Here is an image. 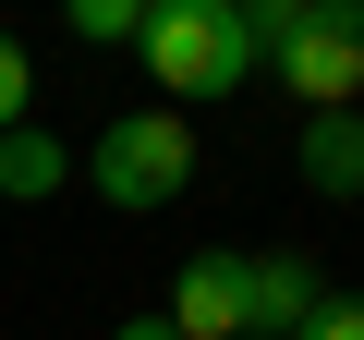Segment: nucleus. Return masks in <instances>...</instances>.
Instances as JSON below:
<instances>
[{
	"label": "nucleus",
	"mask_w": 364,
	"mask_h": 340,
	"mask_svg": "<svg viewBox=\"0 0 364 340\" xmlns=\"http://www.w3.org/2000/svg\"><path fill=\"white\" fill-rule=\"evenodd\" d=\"M37 122V61H25V37L0 25V134H25Z\"/></svg>",
	"instance_id": "8"
},
{
	"label": "nucleus",
	"mask_w": 364,
	"mask_h": 340,
	"mask_svg": "<svg viewBox=\"0 0 364 340\" xmlns=\"http://www.w3.org/2000/svg\"><path fill=\"white\" fill-rule=\"evenodd\" d=\"M304 183H316V195H364V110L304 122Z\"/></svg>",
	"instance_id": "7"
},
{
	"label": "nucleus",
	"mask_w": 364,
	"mask_h": 340,
	"mask_svg": "<svg viewBox=\"0 0 364 340\" xmlns=\"http://www.w3.org/2000/svg\"><path fill=\"white\" fill-rule=\"evenodd\" d=\"M73 37L85 49H134L146 37V0H73Z\"/></svg>",
	"instance_id": "9"
},
{
	"label": "nucleus",
	"mask_w": 364,
	"mask_h": 340,
	"mask_svg": "<svg viewBox=\"0 0 364 340\" xmlns=\"http://www.w3.org/2000/svg\"><path fill=\"white\" fill-rule=\"evenodd\" d=\"M61 183H73V146H61L49 122L0 134V207H37V195H61Z\"/></svg>",
	"instance_id": "5"
},
{
	"label": "nucleus",
	"mask_w": 364,
	"mask_h": 340,
	"mask_svg": "<svg viewBox=\"0 0 364 340\" xmlns=\"http://www.w3.org/2000/svg\"><path fill=\"white\" fill-rule=\"evenodd\" d=\"M109 340H182V328H170V316H122Z\"/></svg>",
	"instance_id": "11"
},
{
	"label": "nucleus",
	"mask_w": 364,
	"mask_h": 340,
	"mask_svg": "<svg viewBox=\"0 0 364 340\" xmlns=\"http://www.w3.org/2000/svg\"><path fill=\"white\" fill-rule=\"evenodd\" d=\"M316 304H328V280H316L304 255H255V340H291Z\"/></svg>",
	"instance_id": "6"
},
{
	"label": "nucleus",
	"mask_w": 364,
	"mask_h": 340,
	"mask_svg": "<svg viewBox=\"0 0 364 340\" xmlns=\"http://www.w3.org/2000/svg\"><path fill=\"white\" fill-rule=\"evenodd\" d=\"M243 37L304 97V122L364 110V0H243Z\"/></svg>",
	"instance_id": "1"
},
{
	"label": "nucleus",
	"mask_w": 364,
	"mask_h": 340,
	"mask_svg": "<svg viewBox=\"0 0 364 340\" xmlns=\"http://www.w3.org/2000/svg\"><path fill=\"white\" fill-rule=\"evenodd\" d=\"M146 73L158 97H231L255 73V37H243V0H146Z\"/></svg>",
	"instance_id": "3"
},
{
	"label": "nucleus",
	"mask_w": 364,
	"mask_h": 340,
	"mask_svg": "<svg viewBox=\"0 0 364 340\" xmlns=\"http://www.w3.org/2000/svg\"><path fill=\"white\" fill-rule=\"evenodd\" d=\"M85 183L122 207V219H158L195 195V122L182 110H109L97 146H85Z\"/></svg>",
	"instance_id": "2"
},
{
	"label": "nucleus",
	"mask_w": 364,
	"mask_h": 340,
	"mask_svg": "<svg viewBox=\"0 0 364 340\" xmlns=\"http://www.w3.org/2000/svg\"><path fill=\"white\" fill-rule=\"evenodd\" d=\"M291 340H364V292H328V304H316Z\"/></svg>",
	"instance_id": "10"
},
{
	"label": "nucleus",
	"mask_w": 364,
	"mask_h": 340,
	"mask_svg": "<svg viewBox=\"0 0 364 340\" xmlns=\"http://www.w3.org/2000/svg\"><path fill=\"white\" fill-rule=\"evenodd\" d=\"M182 340H255V255H231V243H207L195 267L170 280V304H158Z\"/></svg>",
	"instance_id": "4"
}]
</instances>
